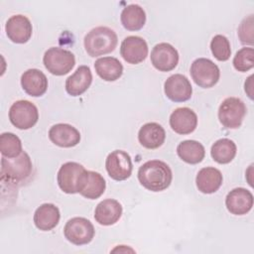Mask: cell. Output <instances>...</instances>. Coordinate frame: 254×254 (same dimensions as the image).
I'll use <instances>...</instances> for the list:
<instances>
[{
    "label": "cell",
    "mask_w": 254,
    "mask_h": 254,
    "mask_svg": "<svg viewBox=\"0 0 254 254\" xmlns=\"http://www.w3.org/2000/svg\"><path fill=\"white\" fill-rule=\"evenodd\" d=\"M171 168L163 161L151 160L144 163L138 170L140 184L151 191H162L172 183Z\"/></svg>",
    "instance_id": "6da1fadb"
},
{
    "label": "cell",
    "mask_w": 254,
    "mask_h": 254,
    "mask_svg": "<svg viewBox=\"0 0 254 254\" xmlns=\"http://www.w3.org/2000/svg\"><path fill=\"white\" fill-rule=\"evenodd\" d=\"M117 43L116 33L104 26L93 28L84 37V48L90 57H99L113 52Z\"/></svg>",
    "instance_id": "7a4b0ae2"
},
{
    "label": "cell",
    "mask_w": 254,
    "mask_h": 254,
    "mask_svg": "<svg viewBox=\"0 0 254 254\" xmlns=\"http://www.w3.org/2000/svg\"><path fill=\"white\" fill-rule=\"evenodd\" d=\"M33 164L30 156L22 152L14 158L2 157L1 160V180L12 185L26 182L32 175Z\"/></svg>",
    "instance_id": "3957f363"
},
{
    "label": "cell",
    "mask_w": 254,
    "mask_h": 254,
    "mask_svg": "<svg viewBox=\"0 0 254 254\" xmlns=\"http://www.w3.org/2000/svg\"><path fill=\"white\" fill-rule=\"evenodd\" d=\"M43 63L45 67L52 74L64 75L68 73L75 64L74 55L64 49L50 48L44 55Z\"/></svg>",
    "instance_id": "277c9868"
},
{
    "label": "cell",
    "mask_w": 254,
    "mask_h": 254,
    "mask_svg": "<svg viewBox=\"0 0 254 254\" xmlns=\"http://www.w3.org/2000/svg\"><path fill=\"white\" fill-rule=\"evenodd\" d=\"M246 114L244 102L237 97L225 98L218 108V119L220 123L229 129L241 126Z\"/></svg>",
    "instance_id": "5b68a950"
},
{
    "label": "cell",
    "mask_w": 254,
    "mask_h": 254,
    "mask_svg": "<svg viewBox=\"0 0 254 254\" xmlns=\"http://www.w3.org/2000/svg\"><path fill=\"white\" fill-rule=\"evenodd\" d=\"M9 119L16 128L27 130L38 122L39 111L34 103L28 100H18L9 109Z\"/></svg>",
    "instance_id": "8992f818"
},
{
    "label": "cell",
    "mask_w": 254,
    "mask_h": 254,
    "mask_svg": "<svg viewBox=\"0 0 254 254\" xmlns=\"http://www.w3.org/2000/svg\"><path fill=\"white\" fill-rule=\"evenodd\" d=\"M190 75L195 84L203 88H209L217 83L220 71L218 66L212 61L205 58H199L192 62Z\"/></svg>",
    "instance_id": "52a82bcc"
},
{
    "label": "cell",
    "mask_w": 254,
    "mask_h": 254,
    "mask_svg": "<svg viewBox=\"0 0 254 254\" xmlns=\"http://www.w3.org/2000/svg\"><path fill=\"white\" fill-rule=\"evenodd\" d=\"M93 224L84 217L70 218L64 225V237L74 245L88 244L94 237Z\"/></svg>",
    "instance_id": "ba28073f"
},
{
    "label": "cell",
    "mask_w": 254,
    "mask_h": 254,
    "mask_svg": "<svg viewBox=\"0 0 254 254\" xmlns=\"http://www.w3.org/2000/svg\"><path fill=\"white\" fill-rule=\"evenodd\" d=\"M86 170L75 162H67L62 165L58 172V185L66 193H76L79 190L82 176Z\"/></svg>",
    "instance_id": "9c48e42d"
},
{
    "label": "cell",
    "mask_w": 254,
    "mask_h": 254,
    "mask_svg": "<svg viewBox=\"0 0 254 254\" xmlns=\"http://www.w3.org/2000/svg\"><path fill=\"white\" fill-rule=\"evenodd\" d=\"M105 168L111 179L115 181H124L132 174L133 165L131 157L125 151L115 150L107 156Z\"/></svg>",
    "instance_id": "30bf717a"
},
{
    "label": "cell",
    "mask_w": 254,
    "mask_h": 254,
    "mask_svg": "<svg viewBox=\"0 0 254 254\" xmlns=\"http://www.w3.org/2000/svg\"><path fill=\"white\" fill-rule=\"evenodd\" d=\"M151 63L160 71H170L179 63V53L171 44L160 43L151 52Z\"/></svg>",
    "instance_id": "8fae6325"
},
{
    "label": "cell",
    "mask_w": 254,
    "mask_h": 254,
    "mask_svg": "<svg viewBox=\"0 0 254 254\" xmlns=\"http://www.w3.org/2000/svg\"><path fill=\"white\" fill-rule=\"evenodd\" d=\"M166 96L174 102H184L191 97L192 87L187 76L176 73L168 77L164 84Z\"/></svg>",
    "instance_id": "7c38bea8"
},
{
    "label": "cell",
    "mask_w": 254,
    "mask_h": 254,
    "mask_svg": "<svg viewBox=\"0 0 254 254\" xmlns=\"http://www.w3.org/2000/svg\"><path fill=\"white\" fill-rule=\"evenodd\" d=\"M120 54L125 62L137 64L145 61L148 56V45L146 41L138 36L126 37L120 47Z\"/></svg>",
    "instance_id": "4fadbf2b"
},
{
    "label": "cell",
    "mask_w": 254,
    "mask_h": 254,
    "mask_svg": "<svg viewBox=\"0 0 254 254\" xmlns=\"http://www.w3.org/2000/svg\"><path fill=\"white\" fill-rule=\"evenodd\" d=\"M225 205L227 210L232 214H246L253 206V194L244 188L233 189L225 197Z\"/></svg>",
    "instance_id": "5bb4252c"
},
{
    "label": "cell",
    "mask_w": 254,
    "mask_h": 254,
    "mask_svg": "<svg viewBox=\"0 0 254 254\" xmlns=\"http://www.w3.org/2000/svg\"><path fill=\"white\" fill-rule=\"evenodd\" d=\"M5 30L8 38L16 44L27 43L33 32L30 20L24 15L11 16L6 22Z\"/></svg>",
    "instance_id": "9a60e30c"
},
{
    "label": "cell",
    "mask_w": 254,
    "mask_h": 254,
    "mask_svg": "<svg viewBox=\"0 0 254 254\" xmlns=\"http://www.w3.org/2000/svg\"><path fill=\"white\" fill-rule=\"evenodd\" d=\"M170 126L178 134H190L193 132L197 126V116L190 108H177L170 116Z\"/></svg>",
    "instance_id": "2e32d148"
},
{
    "label": "cell",
    "mask_w": 254,
    "mask_h": 254,
    "mask_svg": "<svg viewBox=\"0 0 254 254\" xmlns=\"http://www.w3.org/2000/svg\"><path fill=\"white\" fill-rule=\"evenodd\" d=\"M49 138L59 147L70 148L79 143L80 133L75 127L69 124L59 123L50 128Z\"/></svg>",
    "instance_id": "e0dca14e"
},
{
    "label": "cell",
    "mask_w": 254,
    "mask_h": 254,
    "mask_svg": "<svg viewBox=\"0 0 254 254\" xmlns=\"http://www.w3.org/2000/svg\"><path fill=\"white\" fill-rule=\"evenodd\" d=\"M21 85L24 91L34 97L42 96L48 88L46 74L37 68H30L21 76Z\"/></svg>",
    "instance_id": "ac0fdd59"
},
{
    "label": "cell",
    "mask_w": 254,
    "mask_h": 254,
    "mask_svg": "<svg viewBox=\"0 0 254 254\" xmlns=\"http://www.w3.org/2000/svg\"><path fill=\"white\" fill-rule=\"evenodd\" d=\"M122 215V205L113 198L100 201L94 210V218L101 225H112L116 223Z\"/></svg>",
    "instance_id": "d6986e66"
},
{
    "label": "cell",
    "mask_w": 254,
    "mask_h": 254,
    "mask_svg": "<svg viewBox=\"0 0 254 254\" xmlns=\"http://www.w3.org/2000/svg\"><path fill=\"white\" fill-rule=\"evenodd\" d=\"M105 188V180L99 173L86 170L82 176L78 192L86 198L96 199L102 195Z\"/></svg>",
    "instance_id": "ffe728a7"
},
{
    "label": "cell",
    "mask_w": 254,
    "mask_h": 254,
    "mask_svg": "<svg viewBox=\"0 0 254 254\" xmlns=\"http://www.w3.org/2000/svg\"><path fill=\"white\" fill-rule=\"evenodd\" d=\"M92 82V73L87 65H80L66 78L65 90L71 96H79L87 90Z\"/></svg>",
    "instance_id": "44dd1931"
},
{
    "label": "cell",
    "mask_w": 254,
    "mask_h": 254,
    "mask_svg": "<svg viewBox=\"0 0 254 254\" xmlns=\"http://www.w3.org/2000/svg\"><path fill=\"white\" fill-rule=\"evenodd\" d=\"M166 139L165 129L156 122L144 124L138 132V140L146 149H157L163 145Z\"/></svg>",
    "instance_id": "7402d4cb"
},
{
    "label": "cell",
    "mask_w": 254,
    "mask_h": 254,
    "mask_svg": "<svg viewBox=\"0 0 254 254\" xmlns=\"http://www.w3.org/2000/svg\"><path fill=\"white\" fill-rule=\"evenodd\" d=\"M61 218L60 209L53 203L40 205L34 213V223L42 231H49L55 228Z\"/></svg>",
    "instance_id": "603a6c76"
},
{
    "label": "cell",
    "mask_w": 254,
    "mask_h": 254,
    "mask_svg": "<svg viewBox=\"0 0 254 254\" xmlns=\"http://www.w3.org/2000/svg\"><path fill=\"white\" fill-rule=\"evenodd\" d=\"M222 174L219 170L213 167L202 168L198 171L195 184L199 191L202 193H213L222 185Z\"/></svg>",
    "instance_id": "cb8c5ba5"
},
{
    "label": "cell",
    "mask_w": 254,
    "mask_h": 254,
    "mask_svg": "<svg viewBox=\"0 0 254 254\" xmlns=\"http://www.w3.org/2000/svg\"><path fill=\"white\" fill-rule=\"evenodd\" d=\"M94 68L96 73L106 81H114L123 73V65L118 59L103 57L95 61Z\"/></svg>",
    "instance_id": "d4e9b609"
},
{
    "label": "cell",
    "mask_w": 254,
    "mask_h": 254,
    "mask_svg": "<svg viewBox=\"0 0 254 254\" xmlns=\"http://www.w3.org/2000/svg\"><path fill=\"white\" fill-rule=\"evenodd\" d=\"M178 156L188 164H198L205 156V150L201 143L195 140H186L177 147Z\"/></svg>",
    "instance_id": "484cf974"
},
{
    "label": "cell",
    "mask_w": 254,
    "mask_h": 254,
    "mask_svg": "<svg viewBox=\"0 0 254 254\" xmlns=\"http://www.w3.org/2000/svg\"><path fill=\"white\" fill-rule=\"evenodd\" d=\"M120 20L126 30L138 31L145 25L146 13L141 6L137 4H131L122 10Z\"/></svg>",
    "instance_id": "4316f807"
},
{
    "label": "cell",
    "mask_w": 254,
    "mask_h": 254,
    "mask_svg": "<svg viewBox=\"0 0 254 254\" xmlns=\"http://www.w3.org/2000/svg\"><path fill=\"white\" fill-rule=\"evenodd\" d=\"M236 151V145L232 140L222 138L213 143L210 149V155L216 163L228 164L234 159Z\"/></svg>",
    "instance_id": "83f0119b"
},
{
    "label": "cell",
    "mask_w": 254,
    "mask_h": 254,
    "mask_svg": "<svg viewBox=\"0 0 254 254\" xmlns=\"http://www.w3.org/2000/svg\"><path fill=\"white\" fill-rule=\"evenodd\" d=\"M0 151L2 156L6 158L19 156L23 152L20 138L10 132L2 133L0 136Z\"/></svg>",
    "instance_id": "f1b7e54d"
},
{
    "label": "cell",
    "mask_w": 254,
    "mask_h": 254,
    "mask_svg": "<svg viewBox=\"0 0 254 254\" xmlns=\"http://www.w3.org/2000/svg\"><path fill=\"white\" fill-rule=\"evenodd\" d=\"M210 50L213 57L220 62L227 61L231 55L230 43L223 35H215L212 38L210 42Z\"/></svg>",
    "instance_id": "f546056e"
},
{
    "label": "cell",
    "mask_w": 254,
    "mask_h": 254,
    "mask_svg": "<svg viewBox=\"0 0 254 254\" xmlns=\"http://www.w3.org/2000/svg\"><path fill=\"white\" fill-rule=\"evenodd\" d=\"M233 65L236 70L245 72L254 66L253 48H242L233 58Z\"/></svg>",
    "instance_id": "4dcf8cb0"
},
{
    "label": "cell",
    "mask_w": 254,
    "mask_h": 254,
    "mask_svg": "<svg viewBox=\"0 0 254 254\" xmlns=\"http://www.w3.org/2000/svg\"><path fill=\"white\" fill-rule=\"evenodd\" d=\"M238 37L244 45H253V15H249L238 28Z\"/></svg>",
    "instance_id": "1f68e13d"
}]
</instances>
